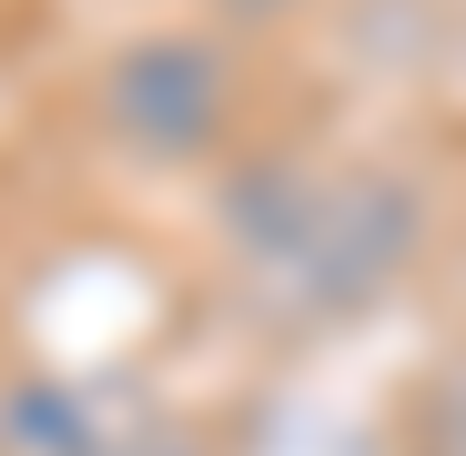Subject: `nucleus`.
<instances>
[{"instance_id": "obj_2", "label": "nucleus", "mask_w": 466, "mask_h": 456, "mask_svg": "<svg viewBox=\"0 0 466 456\" xmlns=\"http://www.w3.org/2000/svg\"><path fill=\"white\" fill-rule=\"evenodd\" d=\"M223 112V71L203 41H142L122 71H112V122L142 142V152H193Z\"/></svg>"}, {"instance_id": "obj_4", "label": "nucleus", "mask_w": 466, "mask_h": 456, "mask_svg": "<svg viewBox=\"0 0 466 456\" xmlns=\"http://www.w3.org/2000/svg\"><path fill=\"white\" fill-rule=\"evenodd\" d=\"M92 456H193V446H183V436H163V426H152V436H102Z\"/></svg>"}, {"instance_id": "obj_5", "label": "nucleus", "mask_w": 466, "mask_h": 456, "mask_svg": "<svg viewBox=\"0 0 466 456\" xmlns=\"http://www.w3.org/2000/svg\"><path fill=\"white\" fill-rule=\"evenodd\" d=\"M456 446H466V436H456Z\"/></svg>"}, {"instance_id": "obj_3", "label": "nucleus", "mask_w": 466, "mask_h": 456, "mask_svg": "<svg viewBox=\"0 0 466 456\" xmlns=\"http://www.w3.org/2000/svg\"><path fill=\"white\" fill-rule=\"evenodd\" d=\"M0 426H11V446H21V456H92V446H102L71 386H11Z\"/></svg>"}, {"instance_id": "obj_1", "label": "nucleus", "mask_w": 466, "mask_h": 456, "mask_svg": "<svg viewBox=\"0 0 466 456\" xmlns=\"http://www.w3.org/2000/svg\"><path fill=\"white\" fill-rule=\"evenodd\" d=\"M406 254H416V193L406 183H345V193L304 203V223L264 264H274L294 315H355V304H375L406 274Z\"/></svg>"}]
</instances>
